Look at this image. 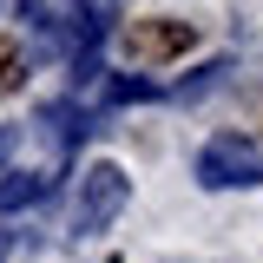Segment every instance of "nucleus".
<instances>
[{
	"label": "nucleus",
	"instance_id": "obj_8",
	"mask_svg": "<svg viewBox=\"0 0 263 263\" xmlns=\"http://www.w3.org/2000/svg\"><path fill=\"white\" fill-rule=\"evenodd\" d=\"M7 152H13V138H7V132H0V158H7Z\"/></svg>",
	"mask_w": 263,
	"mask_h": 263
},
{
	"label": "nucleus",
	"instance_id": "obj_4",
	"mask_svg": "<svg viewBox=\"0 0 263 263\" xmlns=\"http://www.w3.org/2000/svg\"><path fill=\"white\" fill-rule=\"evenodd\" d=\"M72 13H79L72 27H79V40H86V46H99L105 33L119 27V0H72Z\"/></svg>",
	"mask_w": 263,
	"mask_h": 263
},
{
	"label": "nucleus",
	"instance_id": "obj_5",
	"mask_svg": "<svg viewBox=\"0 0 263 263\" xmlns=\"http://www.w3.org/2000/svg\"><path fill=\"white\" fill-rule=\"evenodd\" d=\"M46 191H53V178H46V171H27V178H7V184H0V211H27V204H40Z\"/></svg>",
	"mask_w": 263,
	"mask_h": 263
},
{
	"label": "nucleus",
	"instance_id": "obj_1",
	"mask_svg": "<svg viewBox=\"0 0 263 263\" xmlns=\"http://www.w3.org/2000/svg\"><path fill=\"white\" fill-rule=\"evenodd\" d=\"M191 171H197L204 191H250V184H263V145L243 138V132H217V138L197 152Z\"/></svg>",
	"mask_w": 263,
	"mask_h": 263
},
{
	"label": "nucleus",
	"instance_id": "obj_2",
	"mask_svg": "<svg viewBox=\"0 0 263 263\" xmlns=\"http://www.w3.org/2000/svg\"><path fill=\"white\" fill-rule=\"evenodd\" d=\"M132 197V178L119 171L112 158H99L79 171V197H72V237H99V230H112V217L125 211Z\"/></svg>",
	"mask_w": 263,
	"mask_h": 263
},
{
	"label": "nucleus",
	"instance_id": "obj_7",
	"mask_svg": "<svg viewBox=\"0 0 263 263\" xmlns=\"http://www.w3.org/2000/svg\"><path fill=\"white\" fill-rule=\"evenodd\" d=\"M7 250H13V237H7V230H0V263H7Z\"/></svg>",
	"mask_w": 263,
	"mask_h": 263
},
{
	"label": "nucleus",
	"instance_id": "obj_3",
	"mask_svg": "<svg viewBox=\"0 0 263 263\" xmlns=\"http://www.w3.org/2000/svg\"><path fill=\"white\" fill-rule=\"evenodd\" d=\"M197 46V33H191V20H132L125 33H119V53H125L132 66H171V60H184Z\"/></svg>",
	"mask_w": 263,
	"mask_h": 263
},
{
	"label": "nucleus",
	"instance_id": "obj_6",
	"mask_svg": "<svg viewBox=\"0 0 263 263\" xmlns=\"http://www.w3.org/2000/svg\"><path fill=\"white\" fill-rule=\"evenodd\" d=\"M20 86H27V53H20L7 33H0V99H13Z\"/></svg>",
	"mask_w": 263,
	"mask_h": 263
}]
</instances>
